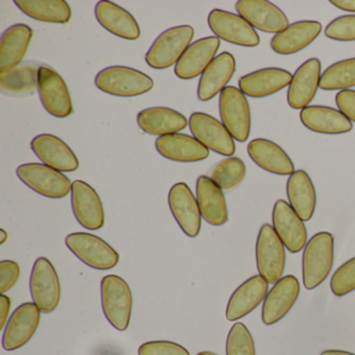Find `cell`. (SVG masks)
<instances>
[{"label": "cell", "instance_id": "cell-18", "mask_svg": "<svg viewBox=\"0 0 355 355\" xmlns=\"http://www.w3.org/2000/svg\"><path fill=\"white\" fill-rule=\"evenodd\" d=\"M236 9L241 17L261 32L278 34L288 26L284 12L266 0H240Z\"/></svg>", "mask_w": 355, "mask_h": 355}, {"label": "cell", "instance_id": "cell-38", "mask_svg": "<svg viewBox=\"0 0 355 355\" xmlns=\"http://www.w3.org/2000/svg\"><path fill=\"white\" fill-rule=\"evenodd\" d=\"M226 355H255L254 340L242 322H236L228 332Z\"/></svg>", "mask_w": 355, "mask_h": 355}, {"label": "cell", "instance_id": "cell-31", "mask_svg": "<svg viewBox=\"0 0 355 355\" xmlns=\"http://www.w3.org/2000/svg\"><path fill=\"white\" fill-rule=\"evenodd\" d=\"M32 38L33 30L26 24H16L3 33L0 40V73L20 65Z\"/></svg>", "mask_w": 355, "mask_h": 355}, {"label": "cell", "instance_id": "cell-26", "mask_svg": "<svg viewBox=\"0 0 355 355\" xmlns=\"http://www.w3.org/2000/svg\"><path fill=\"white\" fill-rule=\"evenodd\" d=\"M95 15L101 26L119 38L132 41L141 37L140 26L134 16L116 3L99 1L95 8Z\"/></svg>", "mask_w": 355, "mask_h": 355}, {"label": "cell", "instance_id": "cell-6", "mask_svg": "<svg viewBox=\"0 0 355 355\" xmlns=\"http://www.w3.org/2000/svg\"><path fill=\"white\" fill-rule=\"evenodd\" d=\"M16 173L28 188L47 198H64L72 190L71 180L65 174L45 164H24Z\"/></svg>", "mask_w": 355, "mask_h": 355}, {"label": "cell", "instance_id": "cell-22", "mask_svg": "<svg viewBox=\"0 0 355 355\" xmlns=\"http://www.w3.org/2000/svg\"><path fill=\"white\" fill-rule=\"evenodd\" d=\"M321 80V62L309 59L297 69L288 86V103L292 109L302 110L311 103Z\"/></svg>", "mask_w": 355, "mask_h": 355}, {"label": "cell", "instance_id": "cell-36", "mask_svg": "<svg viewBox=\"0 0 355 355\" xmlns=\"http://www.w3.org/2000/svg\"><path fill=\"white\" fill-rule=\"evenodd\" d=\"M355 87V58L334 63L321 76L320 88L325 91L346 90Z\"/></svg>", "mask_w": 355, "mask_h": 355}, {"label": "cell", "instance_id": "cell-48", "mask_svg": "<svg viewBox=\"0 0 355 355\" xmlns=\"http://www.w3.org/2000/svg\"><path fill=\"white\" fill-rule=\"evenodd\" d=\"M197 355H218L214 352H209V351H201V352L197 353Z\"/></svg>", "mask_w": 355, "mask_h": 355}, {"label": "cell", "instance_id": "cell-11", "mask_svg": "<svg viewBox=\"0 0 355 355\" xmlns=\"http://www.w3.org/2000/svg\"><path fill=\"white\" fill-rule=\"evenodd\" d=\"M207 21L216 37L226 42L243 47H257L261 42L254 28L236 14L213 10Z\"/></svg>", "mask_w": 355, "mask_h": 355}, {"label": "cell", "instance_id": "cell-34", "mask_svg": "<svg viewBox=\"0 0 355 355\" xmlns=\"http://www.w3.org/2000/svg\"><path fill=\"white\" fill-rule=\"evenodd\" d=\"M40 67L39 64L28 62L5 73H0L1 91L10 96L30 94L38 89Z\"/></svg>", "mask_w": 355, "mask_h": 355}, {"label": "cell", "instance_id": "cell-12", "mask_svg": "<svg viewBox=\"0 0 355 355\" xmlns=\"http://www.w3.org/2000/svg\"><path fill=\"white\" fill-rule=\"evenodd\" d=\"M189 124L193 136L207 149L225 157H232L236 153L234 138L216 118L196 112L191 116Z\"/></svg>", "mask_w": 355, "mask_h": 355}, {"label": "cell", "instance_id": "cell-46", "mask_svg": "<svg viewBox=\"0 0 355 355\" xmlns=\"http://www.w3.org/2000/svg\"><path fill=\"white\" fill-rule=\"evenodd\" d=\"M321 355H355L354 353L348 352L344 350H336V349H329V350L323 351Z\"/></svg>", "mask_w": 355, "mask_h": 355}, {"label": "cell", "instance_id": "cell-41", "mask_svg": "<svg viewBox=\"0 0 355 355\" xmlns=\"http://www.w3.org/2000/svg\"><path fill=\"white\" fill-rule=\"evenodd\" d=\"M139 355H190L188 349L170 340H150L139 347Z\"/></svg>", "mask_w": 355, "mask_h": 355}, {"label": "cell", "instance_id": "cell-21", "mask_svg": "<svg viewBox=\"0 0 355 355\" xmlns=\"http://www.w3.org/2000/svg\"><path fill=\"white\" fill-rule=\"evenodd\" d=\"M269 290V282L261 275H254L243 282L230 296L226 307V319L236 321L254 311Z\"/></svg>", "mask_w": 355, "mask_h": 355}, {"label": "cell", "instance_id": "cell-2", "mask_svg": "<svg viewBox=\"0 0 355 355\" xmlns=\"http://www.w3.org/2000/svg\"><path fill=\"white\" fill-rule=\"evenodd\" d=\"M101 293L107 321L120 331L128 329L132 311V294L128 282L120 276L110 274L101 280Z\"/></svg>", "mask_w": 355, "mask_h": 355}, {"label": "cell", "instance_id": "cell-14", "mask_svg": "<svg viewBox=\"0 0 355 355\" xmlns=\"http://www.w3.org/2000/svg\"><path fill=\"white\" fill-rule=\"evenodd\" d=\"M168 201L172 215L182 232L190 238H196L201 230V213L190 187L186 182L174 184Z\"/></svg>", "mask_w": 355, "mask_h": 355}, {"label": "cell", "instance_id": "cell-19", "mask_svg": "<svg viewBox=\"0 0 355 355\" xmlns=\"http://www.w3.org/2000/svg\"><path fill=\"white\" fill-rule=\"evenodd\" d=\"M35 155L49 167L61 172L76 171L80 162L76 153L59 137L53 135H39L31 143Z\"/></svg>", "mask_w": 355, "mask_h": 355}, {"label": "cell", "instance_id": "cell-39", "mask_svg": "<svg viewBox=\"0 0 355 355\" xmlns=\"http://www.w3.org/2000/svg\"><path fill=\"white\" fill-rule=\"evenodd\" d=\"M330 288L336 296L342 297L355 291V257L343 263L332 275Z\"/></svg>", "mask_w": 355, "mask_h": 355}, {"label": "cell", "instance_id": "cell-15", "mask_svg": "<svg viewBox=\"0 0 355 355\" xmlns=\"http://www.w3.org/2000/svg\"><path fill=\"white\" fill-rule=\"evenodd\" d=\"M71 205L74 216L83 227L98 230L105 225V209L94 188L84 180L72 184Z\"/></svg>", "mask_w": 355, "mask_h": 355}, {"label": "cell", "instance_id": "cell-8", "mask_svg": "<svg viewBox=\"0 0 355 355\" xmlns=\"http://www.w3.org/2000/svg\"><path fill=\"white\" fill-rule=\"evenodd\" d=\"M223 125L238 142H245L251 130L250 107L244 93L236 87H226L219 98Z\"/></svg>", "mask_w": 355, "mask_h": 355}, {"label": "cell", "instance_id": "cell-47", "mask_svg": "<svg viewBox=\"0 0 355 355\" xmlns=\"http://www.w3.org/2000/svg\"><path fill=\"white\" fill-rule=\"evenodd\" d=\"M8 238H9V234H8L3 228H1V230H0V244H5Z\"/></svg>", "mask_w": 355, "mask_h": 355}, {"label": "cell", "instance_id": "cell-5", "mask_svg": "<svg viewBox=\"0 0 355 355\" xmlns=\"http://www.w3.org/2000/svg\"><path fill=\"white\" fill-rule=\"evenodd\" d=\"M66 246L83 263L93 269H113L119 263V253L103 239L88 232L68 234Z\"/></svg>", "mask_w": 355, "mask_h": 355}, {"label": "cell", "instance_id": "cell-32", "mask_svg": "<svg viewBox=\"0 0 355 355\" xmlns=\"http://www.w3.org/2000/svg\"><path fill=\"white\" fill-rule=\"evenodd\" d=\"M143 132L153 136L176 134L188 126V120L180 112L169 107H155L140 112L137 117Z\"/></svg>", "mask_w": 355, "mask_h": 355}, {"label": "cell", "instance_id": "cell-9", "mask_svg": "<svg viewBox=\"0 0 355 355\" xmlns=\"http://www.w3.org/2000/svg\"><path fill=\"white\" fill-rule=\"evenodd\" d=\"M31 294L44 313H53L61 300V284L57 270L46 257L35 261L30 280Z\"/></svg>", "mask_w": 355, "mask_h": 355}, {"label": "cell", "instance_id": "cell-3", "mask_svg": "<svg viewBox=\"0 0 355 355\" xmlns=\"http://www.w3.org/2000/svg\"><path fill=\"white\" fill-rule=\"evenodd\" d=\"M99 90L117 97H136L153 90L150 76L134 68L112 66L101 70L95 78Z\"/></svg>", "mask_w": 355, "mask_h": 355}, {"label": "cell", "instance_id": "cell-29", "mask_svg": "<svg viewBox=\"0 0 355 355\" xmlns=\"http://www.w3.org/2000/svg\"><path fill=\"white\" fill-rule=\"evenodd\" d=\"M300 119L311 132L340 135L352 130V122L338 110L324 105H309L302 109Z\"/></svg>", "mask_w": 355, "mask_h": 355}, {"label": "cell", "instance_id": "cell-42", "mask_svg": "<svg viewBox=\"0 0 355 355\" xmlns=\"http://www.w3.org/2000/svg\"><path fill=\"white\" fill-rule=\"evenodd\" d=\"M20 276V267L16 261L5 259L0 261V294L11 290Z\"/></svg>", "mask_w": 355, "mask_h": 355}, {"label": "cell", "instance_id": "cell-4", "mask_svg": "<svg viewBox=\"0 0 355 355\" xmlns=\"http://www.w3.org/2000/svg\"><path fill=\"white\" fill-rule=\"evenodd\" d=\"M194 37L190 26H176L157 37L145 55V61L155 69H167L178 64Z\"/></svg>", "mask_w": 355, "mask_h": 355}, {"label": "cell", "instance_id": "cell-37", "mask_svg": "<svg viewBox=\"0 0 355 355\" xmlns=\"http://www.w3.org/2000/svg\"><path fill=\"white\" fill-rule=\"evenodd\" d=\"M246 175V166L239 157H228L211 169L209 178L222 189L232 190L241 184Z\"/></svg>", "mask_w": 355, "mask_h": 355}, {"label": "cell", "instance_id": "cell-10", "mask_svg": "<svg viewBox=\"0 0 355 355\" xmlns=\"http://www.w3.org/2000/svg\"><path fill=\"white\" fill-rule=\"evenodd\" d=\"M38 91L43 107L51 115L57 118L71 115L73 105L67 85L53 68L41 66Z\"/></svg>", "mask_w": 355, "mask_h": 355}, {"label": "cell", "instance_id": "cell-40", "mask_svg": "<svg viewBox=\"0 0 355 355\" xmlns=\"http://www.w3.org/2000/svg\"><path fill=\"white\" fill-rule=\"evenodd\" d=\"M325 35L331 40L355 41V15L342 16L332 20L325 28Z\"/></svg>", "mask_w": 355, "mask_h": 355}, {"label": "cell", "instance_id": "cell-33", "mask_svg": "<svg viewBox=\"0 0 355 355\" xmlns=\"http://www.w3.org/2000/svg\"><path fill=\"white\" fill-rule=\"evenodd\" d=\"M286 194L292 209L302 221H309L315 213V187L304 170H297L291 174L286 182Z\"/></svg>", "mask_w": 355, "mask_h": 355}, {"label": "cell", "instance_id": "cell-16", "mask_svg": "<svg viewBox=\"0 0 355 355\" xmlns=\"http://www.w3.org/2000/svg\"><path fill=\"white\" fill-rule=\"evenodd\" d=\"M300 294V284L295 276L286 275L274 284L263 300L261 320L273 325L291 311Z\"/></svg>", "mask_w": 355, "mask_h": 355}, {"label": "cell", "instance_id": "cell-30", "mask_svg": "<svg viewBox=\"0 0 355 355\" xmlns=\"http://www.w3.org/2000/svg\"><path fill=\"white\" fill-rule=\"evenodd\" d=\"M236 71V60L230 53L218 55L201 76L198 85V98L209 101L226 88Z\"/></svg>", "mask_w": 355, "mask_h": 355}, {"label": "cell", "instance_id": "cell-35", "mask_svg": "<svg viewBox=\"0 0 355 355\" xmlns=\"http://www.w3.org/2000/svg\"><path fill=\"white\" fill-rule=\"evenodd\" d=\"M15 5L38 21L65 24L71 19V9L64 0H16Z\"/></svg>", "mask_w": 355, "mask_h": 355}, {"label": "cell", "instance_id": "cell-20", "mask_svg": "<svg viewBox=\"0 0 355 355\" xmlns=\"http://www.w3.org/2000/svg\"><path fill=\"white\" fill-rule=\"evenodd\" d=\"M219 47L218 37H207L193 43L176 64V76L182 80H193L203 74L216 59Z\"/></svg>", "mask_w": 355, "mask_h": 355}, {"label": "cell", "instance_id": "cell-45", "mask_svg": "<svg viewBox=\"0 0 355 355\" xmlns=\"http://www.w3.org/2000/svg\"><path fill=\"white\" fill-rule=\"evenodd\" d=\"M330 3L343 11L355 13V0H331Z\"/></svg>", "mask_w": 355, "mask_h": 355}, {"label": "cell", "instance_id": "cell-24", "mask_svg": "<svg viewBox=\"0 0 355 355\" xmlns=\"http://www.w3.org/2000/svg\"><path fill=\"white\" fill-rule=\"evenodd\" d=\"M159 155L170 161L180 163H194L207 159L209 149L198 140L184 134H172L159 137L155 141Z\"/></svg>", "mask_w": 355, "mask_h": 355}, {"label": "cell", "instance_id": "cell-23", "mask_svg": "<svg viewBox=\"0 0 355 355\" xmlns=\"http://www.w3.org/2000/svg\"><path fill=\"white\" fill-rule=\"evenodd\" d=\"M291 72L280 68H266L242 76L239 80L240 90L253 98H263L279 92L292 82Z\"/></svg>", "mask_w": 355, "mask_h": 355}, {"label": "cell", "instance_id": "cell-7", "mask_svg": "<svg viewBox=\"0 0 355 355\" xmlns=\"http://www.w3.org/2000/svg\"><path fill=\"white\" fill-rule=\"evenodd\" d=\"M255 252L259 275L270 284L277 282L286 267V247L271 224L259 230Z\"/></svg>", "mask_w": 355, "mask_h": 355}, {"label": "cell", "instance_id": "cell-13", "mask_svg": "<svg viewBox=\"0 0 355 355\" xmlns=\"http://www.w3.org/2000/svg\"><path fill=\"white\" fill-rule=\"evenodd\" d=\"M41 309L35 302H26L14 311L8 321L3 336L5 350L14 351L30 342L38 329Z\"/></svg>", "mask_w": 355, "mask_h": 355}, {"label": "cell", "instance_id": "cell-1", "mask_svg": "<svg viewBox=\"0 0 355 355\" xmlns=\"http://www.w3.org/2000/svg\"><path fill=\"white\" fill-rule=\"evenodd\" d=\"M334 240L330 232H318L305 245L302 257L303 284L307 290L319 286L334 265Z\"/></svg>", "mask_w": 355, "mask_h": 355}, {"label": "cell", "instance_id": "cell-25", "mask_svg": "<svg viewBox=\"0 0 355 355\" xmlns=\"http://www.w3.org/2000/svg\"><path fill=\"white\" fill-rule=\"evenodd\" d=\"M197 201L203 219L214 226L228 221L227 205L223 190L209 176H199L196 182Z\"/></svg>", "mask_w": 355, "mask_h": 355}, {"label": "cell", "instance_id": "cell-43", "mask_svg": "<svg viewBox=\"0 0 355 355\" xmlns=\"http://www.w3.org/2000/svg\"><path fill=\"white\" fill-rule=\"evenodd\" d=\"M336 103L340 112L350 121L355 122V91H340L336 94Z\"/></svg>", "mask_w": 355, "mask_h": 355}, {"label": "cell", "instance_id": "cell-28", "mask_svg": "<svg viewBox=\"0 0 355 355\" xmlns=\"http://www.w3.org/2000/svg\"><path fill=\"white\" fill-rule=\"evenodd\" d=\"M248 155L261 169L277 174L291 175L295 167L288 153L276 143L267 139H254L248 144Z\"/></svg>", "mask_w": 355, "mask_h": 355}, {"label": "cell", "instance_id": "cell-17", "mask_svg": "<svg viewBox=\"0 0 355 355\" xmlns=\"http://www.w3.org/2000/svg\"><path fill=\"white\" fill-rule=\"evenodd\" d=\"M272 221L276 234L291 253L300 252L304 248L307 240L306 227L290 203L282 199L276 201Z\"/></svg>", "mask_w": 355, "mask_h": 355}, {"label": "cell", "instance_id": "cell-44", "mask_svg": "<svg viewBox=\"0 0 355 355\" xmlns=\"http://www.w3.org/2000/svg\"><path fill=\"white\" fill-rule=\"evenodd\" d=\"M11 298L9 296L5 294H0V319H1L0 328L1 329L5 327L6 323H7L10 309H11Z\"/></svg>", "mask_w": 355, "mask_h": 355}, {"label": "cell", "instance_id": "cell-27", "mask_svg": "<svg viewBox=\"0 0 355 355\" xmlns=\"http://www.w3.org/2000/svg\"><path fill=\"white\" fill-rule=\"evenodd\" d=\"M321 24L318 21H299L291 24L273 37L272 49L278 55H294L313 43L321 34Z\"/></svg>", "mask_w": 355, "mask_h": 355}]
</instances>
